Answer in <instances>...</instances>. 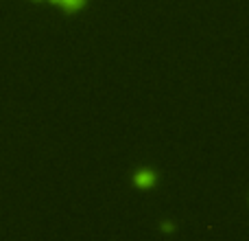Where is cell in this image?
Listing matches in <instances>:
<instances>
[{
  "mask_svg": "<svg viewBox=\"0 0 249 241\" xmlns=\"http://www.w3.org/2000/svg\"><path fill=\"white\" fill-rule=\"evenodd\" d=\"M59 4H64V7H70V9H74L77 4H81V0H57Z\"/></svg>",
  "mask_w": 249,
  "mask_h": 241,
  "instance_id": "obj_1",
  "label": "cell"
},
{
  "mask_svg": "<svg viewBox=\"0 0 249 241\" xmlns=\"http://www.w3.org/2000/svg\"><path fill=\"white\" fill-rule=\"evenodd\" d=\"M138 182H140V184H151V173H140V176H138Z\"/></svg>",
  "mask_w": 249,
  "mask_h": 241,
  "instance_id": "obj_2",
  "label": "cell"
}]
</instances>
